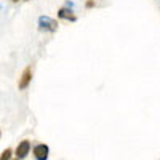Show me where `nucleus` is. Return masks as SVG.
Here are the masks:
<instances>
[{"label":"nucleus","instance_id":"1","mask_svg":"<svg viewBox=\"0 0 160 160\" xmlns=\"http://www.w3.org/2000/svg\"><path fill=\"white\" fill-rule=\"evenodd\" d=\"M37 26H38V31H42V32H56L59 24H58L56 19L43 15L37 19Z\"/></svg>","mask_w":160,"mask_h":160},{"label":"nucleus","instance_id":"10","mask_svg":"<svg viewBox=\"0 0 160 160\" xmlns=\"http://www.w3.org/2000/svg\"><path fill=\"white\" fill-rule=\"evenodd\" d=\"M15 160H19V158H15Z\"/></svg>","mask_w":160,"mask_h":160},{"label":"nucleus","instance_id":"6","mask_svg":"<svg viewBox=\"0 0 160 160\" xmlns=\"http://www.w3.org/2000/svg\"><path fill=\"white\" fill-rule=\"evenodd\" d=\"M11 155H13V151L11 149H5L0 155V160H11Z\"/></svg>","mask_w":160,"mask_h":160},{"label":"nucleus","instance_id":"4","mask_svg":"<svg viewBox=\"0 0 160 160\" xmlns=\"http://www.w3.org/2000/svg\"><path fill=\"white\" fill-rule=\"evenodd\" d=\"M29 152H31V141L29 139H24V141H21L18 144V148L15 151V155H16V158L22 160V158H26V157L29 155Z\"/></svg>","mask_w":160,"mask_h":160},{"label":"nucleus","instance_id":"5","mask_svg":"<svg viewBox=\"0 0 160 160\" xmlns=\"http://www.w3.org/2000/svg\"><path fill=\"white\" fill-rule=\"evenodd\" d=\"M58 18L59 19H64V21H71V22H75L77 21L75 13L72 11V8H68V7H61L58 10Z\"/></svg>","mask_w":160,"mask_h":160},{"label":"nucleus","instance_id":"9","mask_svg":"<svg viewBox=\"0 0 160 160\" xmlns=\"http://www.w3.org/2000/svg\"><path fill=\"white\" fill-rule=\"evenodd\" d=\"M0 136H2V131H0Z\"/></svg>","mask_w":160,"mask_h":160},{"label":"nucleus","instance_id":"2","mask_svg":"<svg viewBox=\"0 0 160 160\" xmlns=\"http://www.w3.org/2000/svg\"><path fill=\"white\" fill-rule=\"evenodd\" d=\"M32 82V68L28 66L22 72H21V77H19V82H18V88L19 90H26Z\"/></svg>","mask_w":160,"mask_h":160},{"label":"nucleus","instance_id":"8","mask_svg":"<svg viewBox=\"0 0 160 160\" xmlns=\"http://www.w3.org/2000/svg\"><path fill=\"white\" fill-rule=\"evenodd\" d=\"M11 2H15V3H16V2H19V0H11Z\"/></svg>","mask_w":160,"mask_h":160},{"label":"nucleus","instance_id":"7","mask_svg":"<svg viewBox=\"0 0 160 160\" xmlns=\"http://www.w3.org/2000/svg\"><path fill=\"white\" fill-rule=\"evenodd\" d=\"M85 7H87V8H95V7H96V2H95V0H87Z\"/></svg>","mask_w":160,"mask_h":160},{"label":"nucleus","instance_id":"3","mask_svg":"<svg viewBox=\"0 0 160 160\" xmlns=\"http://www.w3.org/2000/svg\"><path fill=\"white\" fill-rule=\"evenodd\" d=\"M32 154H34L35 160H47V158H48V155H50V148H48L47 144L40 142V144L34 146Z\"/></svg>","mask_w":160,"mask_h":160}]
</instances>
